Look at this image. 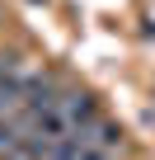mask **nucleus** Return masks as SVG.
Here are the masks:
<instances>
[{
	"mask_svg": "<svg viewBox=\"0 0 155 160\" xmlns=\"http://www.w3.org/2000/svg\"><path fill=\"white\" fill-rule=\"evenodd\" d=\"M14 146H19V132H14V122H5V118H0V160H5Z\"/></svg>",
	"mask_w": 155,
	"mask_h": 160,
	"instance_id": "f257e3e1",
	"label": "nucleus"
}]
</instances>
